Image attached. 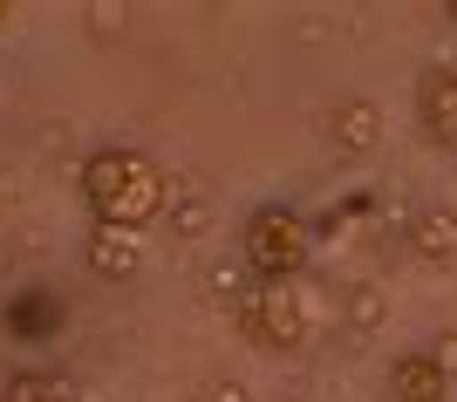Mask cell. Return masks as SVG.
<instances>
[{"label":"cell","mask_w":457,"mask_h":402,"mask_svg":"<svg viewBox=\"0 0 457 402\" xmlns=\"http://www.w3.org/2000/svg\"><path fill=\"white\" fill-rule=\"evenodd\" d=\"M82 205L103 232H144L171 205V171L144 144H96L82 157Z\"/></svg>","instance_id":"cell-1"},{"label":"cell","mask_w":457,"mask_h":402,"mask_svg":"<svg viewBox=\"0 0 457 402\" xmlns=\"http://www.w3.org/2000/svg\"><path fill=\"white\" fill-rule=\"evenodd\" d=\"M7 334L14 341H28V348H41V341H55L62 334V321H69V307H62V293H48V287H21L14 300H7Z\"/></svg>","instance_id":"cell-8"},{"label":"cell","mask_w":457,"mask_h":402,"mask_svg":"<svg viewBox=\"0 0 457 402\" xmlns=\"http://www.w3.org/2000/svg\"><path fill=\"white\" fill-rule=\"evenodd\" d=\"M328 151L335 157H348V164H355V157H376L382 151V110L369 96H342L335 103V110H328Z\"/></svg>","instance_id":"cell-5"},{"label":"cell","mask_w":457,"mask_h":402,"mask_svg":"<svg viewBox=\"0 0 457 402\" xmlns=\"http://www.w3.org/2000/svg\"><path fill=\"white\" fill-rule=\"evenodd\" d=\"M314 246H321L314 218L301 205H287V198H260L239 218V267H246V280H301Z\"/></svg>","instance_id":"cell-2"},{"label":"cell","mask_w":457,"mask_h":402,"mask_svg":"<svg viewBox=\"0 0 457 402\" xmlns=\"http://www.w3.org/2000/svg\"><path fill=\"white\" fill-rule=\"evenodd\" d=\"M410 252H417L423 267H451L457 259V211L451 205H423L410 218Z\"/></svg>","instance_id":"cell-9"},{"label":"cell","mask_w":457,"mask_h":402,"mask_svg":"<svg viewBox=\"0 0 457 402\" xmlns=\"http://www.w3.org/2000/svg\"><path fill=\"white\" fill-rule=\"evenodd\" d=\"M444 14H451V21H457V0H451V7H444Z\"/></svg>","instance_id":"cell-12"},{"label":"cell","mask_w":457,"mask_h":402,"mask_svg":"<svg viewBox=\"0 0 457 402\" xmlns=\"http://www.w3.org/2000/svg\"><path fill=\"white\" fill-rule=\"evenodd\" d=\"M7 28H14V7H7V0H0V35H7Z\"/></svg>","instance_id":"cell-11"},{"label":"cell","mask_w":457,"mask_h":402,"mask_svg":"<svg viewBox=\"0 0 457 402\" xmlns=\"http://www.w3.org/2000/svg\"><path fill=\"white\" fill-rule=\"evenodd\" d=\"M0 402H76V389L62 382L55 368H14L0 382Z\"/></svg>","instance_id":"cell-10"},{"label":"cell","mask_w":457,"mask_h":402,"mask_svg":"<svg viewBox=\"0 0 457 402\" xmlns=\"http://www.w3.org/2000/svg\"><path fill=\"white\" fill-rule=\"evenodd\" d=\"M389 402H451V368L437 348H403L389 362Z\"/></svg>","instance_id":"cell-6"},{"label":"cell","mask_w":457,"mask_h":402,"mask_svg":"<svg viewBox=\"0 0 457 402\" xmlns=\"http://www.w3.org/2000/svg\"><path fill=\"white\" fill-rule=\"evenodd\" d=\"M417 123L437 151L457 157V55H437L417 76Z\"/></svg>","instance_id":"cell-4"},{"label":"cell","mask_w":457,"mask_h":402,"mask_svg":"<svg viewBox=\"0 0 457 402\" xmlns=\"http://www.w3.org/2000/svg\"><path fill=\"white\" fill-rule=\"evenodd\" d=\"M232 327L260 355H301L314 341V300L301 280H246L232 300Z\"/></svg>","instance_id":"cell-3"},{"label":"cell","mask_w":457,"mask_h":402,"mask_svg":"<svg viewBox=\"0 0 457 402\" xmlns=\"http://www.w3.org/2000/svg\"><path fill=\"white\" fill-rule=\"evenodd\" d=\"M82 273H96V280H110V287H123V280H137L144 273V232H82Z\"/></svg>","instance_id":"cell-7"}]
</instances>
